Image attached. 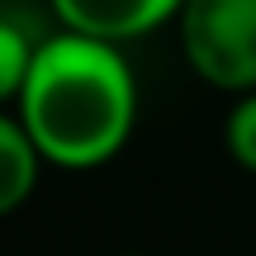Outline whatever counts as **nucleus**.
Listing matches in <instances>:
<instances>
[{
    "label": "nucleus",
    "mask_w": 256,
    "mask_h": 256,
    "mask_svg": "<svg viewBox=\"0 0 256 256\" xmlns=\"http://www.w3.org/2000/svg\"><path fill=\"white\" fill-rule=\"evenodd\" d=\"M223 147L242 171L256 176V90H242L223 119Z\"/></svg>",
    "instance_id": "6"
},
{
    "label": "nucleus",
    "mask_w": 256,
    "mask_h": 256,
    "mask_svg": "<svg viewBox=\"0 0 256 256\" xmlns=\"http://www.w3.org/2000/svg\"><path fill=\"white\" fill-rule=\"evenodd\" d=\"M19 124L48 166L95 171L114 162L138 128V81L119 43L90 34H48L14 100Z\"/></svg>",
    "instance_id": "1"
},
{
    "label": "nucleus",
    "mask_w": 256,
    "mask_h": 256,
    "mask_svg": "<svg viewBox=\"0 0 256 256\" xmlns=\"http://www.w3.org/2000/svg\"><path fill=\"white\" fill-rule=\"evenodd\" d=\"M128 256H133V252H128Z\"/></svg>",
    "instance_id": "7"
},
{
    "label": "nucleus",
    "mask_w": 256,
    "mask_h": 256,
    "mask_svg": "<svg viewBox=\"0 0 256 256\" xmlns=\"http://www.w3.org/2000/svg\"><path fill=\"white\" fill-rule=\"evenodd\" d=\"M180 52L190 72L214 90H256V0H185Z\"/></svg>",
    "instance_id": "2"
},
{
    "label": "nucleus",
    "mask_w": 256,
    "mask_h": 256,
    "mask_svg": "<svg viewBox=\"0 0 256 256\" xmlns=\"http://www.w3.org/2000/svg\"><path fill=\"white\" fill-rule=\"evenodd\" d=\"M185 0H52V14L72 34H90L104 43H133L156 34L162 24H176Z\"/></svg>",
    "instance_id": "3"
},
{
    "label": "nucleus",
    "mask_w": 256,
    "mask_h": 256,
    "mask_svg": "<svg viewBox=\"0 0 256 256\" xmlns=\"http://www.w3.org/2000/svg\"><path fill=\"white\" fill-rule=\"evenodd\" d=\"M43 38H34L19 19L0 14V104H14L19 90L28 81V66H34V52Z\"/></svg>",
    "instance_id": "5"
},
{
    "label": "nucleus",
    "mask_w": 256,
    "mask_h": 256,
    "mask_svg": "<svg viewBox=\"0 0 256 256\" xmlns=\"http://www.w3.org/2000/svg\"><path fill=\"white\" fill-rule=\"evenodd\" d=\"M43 152L34 147L28 128L19 124V114L0 110V218L14 214L28 194L38 190V171H43Z\"/></svg>",
    "instance_id": "4"
}]
</instances>
